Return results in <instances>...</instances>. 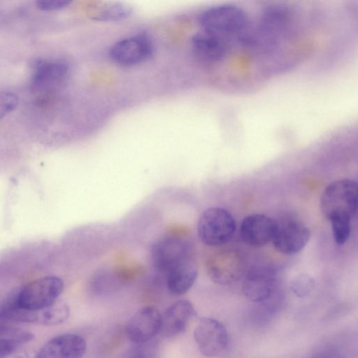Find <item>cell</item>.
<instances>
[{
  "label": "cell",
  "instance_id": "obj_24",
  "mask_svg": "<svg viewBox=\"0 0 358 358\" xmlns=\"http://www.w3.org/2000/svg\"><path fill=\"white\" fill-rule=\"evenodd\" d=\"M18 96L9 91L0 92V119L13 111L18 105Z\"/></svg>",
  "mask_w": 358,
  "mask_h": 358
},
{
  "label": "cell",
  "instance_id": "obj_27",
  "mask_svg": "<svg viewBox=\"0 0 358 358\" xmlns=\"http://www.w3.org/2000/svg\"><path fill=\"white\" fill-rule=\"evenodd\" d=\"M136 358H142V357H136Z\"/></svg>",
  "mask_w": 358,
  "mask_h": 358
},
{
  "label": "cell",
  "instance_id": "obj_4",
  "mask_svg": "<svg viewBox=\"0 0 358 358\" xmlns=\"http://www.w3.org/2000/svg\"><path fill=\"white\" fill-rule=\"evenodd\" d=\"M63 289L64 282L61 278L57 276L43 277L22 288L15 295L16 303L24 310H41L57 302Z\"/></svg>",
  "mask_w": 358,
  "mask_h": 358
},
{
  "label": "cell",
  "instance_id": "obj_25",
  "mask_svg": "<svg viewBox=\"0 0 358 358\" xmlns=\"http://www.w3.org/2000/svg\"><path fill=\"white\" fill-rule=\"evenodd\" d=\"M310 358H347V356L340 347L325 345L317 349Z\"/></svg>",
  "mask_w": 358,
  "mask_h": 358
},
{
  "label": "cell",
  "instance_id": "obj_26",
  "mask_svg": "<svg viewBox=\"0 0 358 358\" xmlns=\"http://www.w3.org/2000/svg\"><path fill=\"white\" fill-rule=\"evenodd\" d=\"M71 3L67 0H38L36 1V7L44 11L57 10L67 7Z\"/></svg>",
  "mask_w": 358,
  "mask_h": 358
},
{
  "label": "cell",
  "instance_id": "obj_11",
  "mask_svg": "<svg viewBox=\"0 0 358 358\" xmlns=\"http://www.w3.org/2000/svg\"><path fill=\"white\" fill-rule=\"evenodd\" d=\"M277 286V275L273 268L267 266H257L245 275L242 289L249 300L263 303L273 296Z\"/></svg>",
  "mask_w": 358,
  "mask_h": 358
},
{
  "label": "cell",
  "instance_id": "obj_22",
  "mask_svg": "<svg viewBox=\"0 0 358 358\" xmlns=\"http://www.w3.org/2000/svg\"><path fill=\"white\" fill-rule=\"evenodd\" d=\"M315 279L307 273H301L290 282V289L299 298L308 296L315 287Z\"/></svg>",
  "mask_w": 358,
  "mask_h": 358
},
{
  "label": "cell",
  "instance_id": "obj_21",
  "mask_svg": "<svg viewBox=\"0 0 358 358\" xmlns=\"http://www.w3.org/2000/svg\"><path fill=\"white\" fill-rule=\"evenodd\" d=\"M132 13V8L124 3H115L102 8L95 13L93 19L97 21L111 22L124 20Z\"/></svg>",
  "mask_w": 358,
  "mask_h": 358
},
{
  "label": "cell",
  "instance_id": "obj_12",
  "mask_svg": "<svg viewBox=\"0 0 358 358\" xmlns=\"http://www.w3.org/2000/svg\"><path fill=\"white\" fill-rule=\"evenodd\" d=\"M162 315L153 306H145L130 318L125 328L129 341L144 343L154 338L161 329Z\"/></svg>",
  "mask_w": 358,
  "mask_h": 358
},
{
  "label": "cell",
  "instance_id": "obj_7",
  "mask_svg": "<svg viewBox=\"0 0 358 358\" xmlns=\"http://www.w3.org/2000/svg\"><path fill=\"white\" fill-rule=\"evenodd\" d=\"M310 238V230L302 221L295 218L277 220L273 245L279 252L293 255L303 250Z\"/></svg>",
  "mask_w": 358,
  "mask_h": 358
},
{
  "label": "cell",
  "instance_id": "obj_5",
  "mask_svg": "<svg viewBox=\"0 0 358 358\" xmlns=\"http://www.w3.org/2000/svg\"><path fill=\"white\" fill-rule=\"evenodd\" d=\"M206 267L213 282L227 285L237 281L244 275L246 261L241 252L227 249L212 254L206 261Z\"/></svg>",
  "mask_w": 358,
  "mask_h": 358
},
{
  "label": "cell",
  "instance_id": "obj_23",
  "mask_svg": "<svg viewBox=\"0 0 358 358\" xmlns=\"http://www.w3.org/2000/svg\"><path fill=\"white\" fill-rule=\"evenodd\" d=\"M335 243L339 245L345 244L351 232V219L336 217L330 220Z\"/></svg>",
  "mask_w": 358,
  "mask_h": 358
},
{
  "label": "cell",
  "instance_id": "obj_14",
  "mask_svg": "<svg viewBox=\"0 0 358 358\" xmlns=\"http://www.w3.org/2000/svg\"><path fill=\"white\" fill-rule=\"evenodd\" d=\"M86 349V341L80 335L62 334L44 344L36 358H82Z\"/></svg>",
  "mask_w": 358,
  "mask_h": 358
},
{
  "label": "cell",
  "instance_id": "obj_15",
  "mask_svg": "<svg viewBox=\"0 0 358 358\" xmlns=\"http://www.w3.org/2000/svg\"><path fill=\"white\" fill-rule=\"evenodd\" d=\"M195 315L196 311L189 301L178 300L162 315L160 332L168 338L176 337L187 329Z\"/></svg>",
  "mask_w": 358,
  "mask_h": 358
},
{
  "label": "cell",
  "instance_id": "obj_2",
  "mask_svg": "<svg viewBox=\"0 0 358 358\" xmlns=\"http://www.w3.org/2000/svg\"><path fill=\"white\" fill-rule=\"evenodd\" d=\"M320 206L329 221L336 217L352 219L357 209V182L347 178L333 181L323 191Z\"/></svg>",
  "mask_w": 358,
  "mask_h": 358
},
{
  "label": "cell",
  "instance_id": "obj_8",
  "mask_svg": "<svg viewBox=\"0 0 358 358\" xmlns=\"http://www.w3.org/2000/svg\"><path fill=\"white\" fill-rule=\"evenodd\" d=\"M194 338L200 352L208 357L220 355L229 341L225 326L210 317H203L199 321L194 331Z\"/></svg>",
  "mask_w": 358,
  "mask_h": 358
},
{
  "label": "cell",
  "instance_id": "obj_19",
  "mask_svg": "<svg viewBox=\"0 0 358 358\" xmlns=\"http://www.w3.org/2000/svg\"><path fill=\"white\" fill-rule=\"evenodd\" d=\"M32 338V334L15 327L10 331L0 333V358L10 355L19 346Z\"/></svg>",
  "mask_w": 358,
  "mask_h": 358
},
{
  "label": "cell",
  "instance_id": "obj_18",
  "mask_svg": "<svg viewBox=\"0 0 358 358\" xmlns=\"http://www.w3.org/2000/svg\"><path fill=\"white\" fill-rule=\"evenodd\" d=\"M289 22V13L286 8L282 6L269 8L262 17L259 34L271 45L274 44L279 37L286 34Z\"/></svg>",
  "mask_w": 358,
  "mask_h": 358
},
{
  "label": "cell",
  "instance_id": "obj_13",
  "mask_svg": "<svg viewBox=\"0 0 358 358\" xmlns=\"http://www.w3.org/2000/svg\"><path fill=\"white\" fill-rule=\"evenodd\" d=\"M277 220L266 215L254 213L245 217L240 227V236L247 245L260 248L272 241Z\"/></svg>",
  "mask_w": 358,
  "mask_h": 358
},
{
  "label": "cell",
  "instance_id": "obj_10",
  "mask_svg": "<svg viewBox=\"0 0 358 358\" xmlns=\"http://www.w3.org/2000/svg\"><path fill=\"white\" fill-rule=\"evenodd\" d=\"M153 46L145 35H135L118 41L110 49V57L115 63L126 66L138 65L152 55Z\"/></svg>",
  "mask_w": 358,
  "mask_h": 358
},
{
  "label": "cell",
  "instance_id": "obj_20",
  "mask_svg": "<svg viewBox=\"0 0 358 358\" xmlns=\"http://www.w3.org/2000/svg\"><path fill=\"white\" fill-rule=\"evenodd\" d=\"M36 324L55 325L64 322L70 315V308L62 302H55L52 306L35 310Z\"/></svg>",
  "mask_w": 358,
  "mask_h": 358
},
{
  "label": "cell",
  "instance_id": "obj_9",
  "mask_svg": "<svg viewBox=\"0 0 358 358\" xmlns=\"http://www.w3.org/2000/svg\"><path fill=\"white\" fill-rule=\"evenodd\" d=\"M151 255L155 267L164 274L194 257L189 243L176 237H166L157 241L153 245Z\"/></svg>",
  "mask_w": 358,
  "mask_h": 358
},
{
  "label": "cell",
  "instance_id": "obj_17",
  "mask_svg": "<svg viewBox=\"0 0 358 358\" xmlns=\"http://www.w3.org/2000/svg\"><path fill=\"white\" fill-rule=\"evenodd\" d=\"M166 286L173 295L187 293L194 284L198 275L197 264L192 257L176 266L166 274Z\"/></svg>",
  "mask_w": 358,
  "mask_h": 358
},
{
  "label": "cell",
  "instance_id": "obj_16",
  "mask_svg": "<svg viewBox=\"0 0 358 358\" xmlns=\"http://www.w3.org/2000/svg\"><path fill=\"white\" fill-rule=\"evenodd\" d=\"M191 48L198 60L206 64H215L225 57L228 44L220 37L203 31L192 36Z\"/></svg>",
  "mask_w": 358,
  "mask_h": 358
},
{
  "label": "cell",
  "instance_id": "obj_3",
  "mask_svg": "<svg viewBox=\"0 0 358 358\" xmlns=\"http://www.w3.org/2000/svg\"><path fill=\"white\" fill-rule=\"evenodd\" d=\"M236 228V220L227 210L210 207L201 214L197 234L203 244L217 247L227 243L234 236Z\"/></svg>",
  "mask_w": 358,
  "mask_h": 358
},
{
  "label": "cell",
  "instance_id": "obj_1",
  "mask_svg": "<svg viewBox=\"0 0 358 358\" xmlns=\"http://www.w3.org/2000/svg\"><path fill=\"white\" fill-rule=\"evenodd\" d=\"M199 22L203 31L227 43L234 38L244 41L249 27L245 10L231 4L218 5L206 10L200 15Z\"/></svg>",
  "mask_w": 358,
  "mask_h": 358
},
{
  "label": "cell",
  "instance_id": "obj_6",
  "mask_svg": "<svg viewBox=\"0 0 358 358\" xmlns=\"http://www.w3.org/2000/svg\"><path fill=\"white\" fill-rule=\"evenodd\" d=\"M70 72V66L64 61L38 59L33 65L31 90L40 94L52 93L66 83Z\"/></svg>",
  "mask_w": 358,
  "mask_h": 358
}]
</instances>
